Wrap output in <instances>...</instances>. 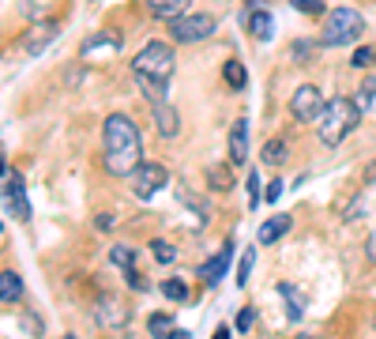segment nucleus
Listing matches in <instances>:
<instances>
[{
    "instance_id": "obj_1",
    "label": "nucleus",
    "mask_w": 376,
    "mask_h": 339,
    "mask_svg": "<svg viewBox=\"0 0 376 339\" xmlns=\"http://www.w3.org/2000/svg\"><path fill=\"white\" fill-rule=\"evenodd\" d=\"M102 162L113 178H132L143 162V140L128 113H109L102 125Z\"/></svg>"
},
{
    "instance_id": "obj_2",
    "label": "nucleus",
    "mask_w": 376,
    "mask_h": 339,
    "mask_svg": "<svg viewBox=\"0 0 376 339\" xmlns=\"http://www.w3.org/2000/svg\"><path fill=\"white\" fill-rule=\"evenodd\" d=\"M361 121V109L353 106V98H331L324 113L316 117V136L324 147H339Z\"/></svg>"
},
{
    "instance_id": "obj_3",
    "label": "nucleus",
    "mask_w": 376,
    "mask_h": 339,
    "mask_svg": "<svg viewBox=\"0 0 376 339\" xmlns=\"http://www.w3.org/2000/svg\"><path fill=\"white\" fill-rule=\"evenodd\" d=\"M365 30V19L361 12H353V8H331V16H324V35L320 42L324 46H350V42H358Z\"/></svg>"
},
{
    "instance_id": "obj_4",
    "label": "nucleus",
    "mask_w": 376,
    "mask_h": 339,
    "mask_svg": "<svg viewBox=\"0 0 376 339\" xmlns=\"http://www.w3.org/2000/svg\"><path fill=\"white\" fill-rule=\"evenodd\" d=\"M173 49L165 46V42H147L136 57H132V72L136 75H151V80H170L173 75Z\"/></svg>"
},
{
    "instance_id": "obj_5",
    "label": "nucleus",
    "mask_w": 376,
    "mask_h": 339,
    "mask_svg": "<svg viewBox=\"0 0 376 339\" xmlns=\"http://www.w3.org/2000/svg\"><path fill=\"white\" fill-rule=\"evenodd\" d=\"M218 30V19L211 12H196V16H181L170 23V35L173 42H181V46H196V42H207Z\"/></svg>"
},
{
    "instance_id": "obj_6",
    "label": "nucleus",
    "mask_w": 376,
    "mask_h": 339,
    "mask_svg": "<svg viewBox=\"0 0 376 339\" xmlns=\"http://www.w3.org/2000/svg\"><path fill=\"white\" fill-rule=\"evenodd\" d=\"M94 321H98V328H106V332L128 328V305L120 302V294H113V290L98 294L94 298Z\"/></svg>"
},
{
    "instance_id": "obj_7",
    "label": "nucleus",
    "mask_w": 376,
    "mask_h": 339,
    "mask_svg": "<svg viewBox=\"0 0 376 339\" xmlns=\"http://www.w3.org/2000/svg\"><path fill=\"white\" fill-rule=\"evenodd\" d=\"M324 94H320V87H313V83H305V87H297L294 91V98H290V117L294 121H301V125H308V121H316L320 113H324Z\"/></svg>"
},
{
    "instance_id": "obj_8",
    "label": "nucleus",
    "mask_w": 376,
    "mask_h": 339,
    "mask_svg": "<svg viewBox=\"0 0 376 339\" xmlns=\"http://www.w3.org/2000/svg\"><path fill=\"white\" fill-rule=\"evenodd\" d=\"M165 181H170V170L162 162H139V170L132 173V192L139 200H151L158 189H165Z\"/></svg>"
},
{
    "instance_id": "obj_9",
    "label": "nucleus",
    "mask_w": 376,
    "mask_h": 339,
    "mask_svg": "<svg viewBox=\"0 0 376 339\" xmlns=\"http://www.w3.org/2000/svg\"><path fill=\"white\" fill-rule=\"evenodd\" d=\"M53 38H57V19H46V23H35L23 38H19V49L23 53H42Z\"/></svg>"
},
{
    "instance_id": "obj_10",
    "label": "nucleus",
    "mask_w": 376,
    "mask_h": 339,
    "mask_svg": "<svg viewBox=\"0 0 376 339\" xmlns=\"http://www.w3.org/2000/svg\"><path fill=\"white\" fill-rule=\"evenodd\" d=\"M245 159H249V121L237 117L234 128H230V162H234V166H245Z\"/></svg>"
},
{
    "instance_id": "obj_11",
    "label": "nucleus",
    "mask_w": 376,
    "mask_h": 339,
    "mask_svg": "<svg viewBox=\"0 0 376 339\" xmlns=\"http://www.w3.org/2000/svg\"><path fill=\"white\" fill-rule=\"evenodd\" d=\"M4 200H8V207H12V215L19 218V223H30V204H27V192H23V181L19 178H8Z\"/></svg>"
},
{
    "instance_id": "obj_12",
    "label": "nucleus",
    "mask_w": 376,
    "mask_h": 339,
    "mask_svg": "<svg viewBox=\"0 0 376 339\" xmlns=\"http://www.w3.org/2000/svg\"><path fill=\"white\" fill-rule=\"evenodd\" d=\"M151 113H154V121H158L162 140H173L181 132V117H177V109L170 102H151Z\"/></svg>"
},
{
    "instance_id": "obj_13",
    "label": "nucleus",
    "mask_w": 376,
    "mask_h": 339,
    "mask_svg": "<svg viewBox=\"0 0 376 339\" xmlns=\"http://www.w3.org/2000/svg\"><path fill=\"white\" fill-rule=\"evenodd\" d=\"M234 170H237L234 162H211V166H207V185H211L215 192H230L237 185V173Z\"/></svg>"
},
{
    "instance_id": "obj_14",
    "label": "nucleus",
    "mask_w": 376,
    "mask_h": 339,
    "mask_svg": "<svg viewBox=\"0 0 376 339\" xmlns=\"http://www.w3.org/2000/svg\"><path fill=\"white\" fill-rule=\"evenodd\" d=\"M290 226H294V218H290V215H271L268 223H263L260 230H256V242H260V245H275V242H282Z\"/></svg>"
},
{
    "instance_id": "obj_15",
    "label": "nucleus",
    "mask_w": 376,
    "mask_h": 339,
    "mask_svg": "<svg viewBox=\"0 0 376 339\" xmlns=\"http://www.w3.org/2000/svg\"><path fill=\"white\" fill-rule=\"evenodd\" d=\"M230 260H234V245H223V249H218V257H211V260H207V264L200 268V279H203V283H211V287H215V283L226 276Z\"/></svg>"
},
{
    "instance_id": "obj_16",
    "label": "nucleus",
    "mask_w": 376,
    "mask_h": 339,
    "mask_svg": "<svg viewBox=\"0 0 376 339\" xmlns=\"http://www.w3.org/2000/svg\"><path fill=\"white\" fill-rule=\"evenodd\" d=\"M188 4H192V0H147L151 16L162 19V23H173V19L188 16Z\"/></svg>"
},
{
    "instance_id": "obj_17",
    "label": "nucleus",
    "mask_w": 376,
    "mask_h": 339,
    "mask_svg": "<svg viewBox=\"0 0 376 339\" xmlns=\"http://www.w3.org/2000/svg\"><path fill=\"white\" fill-rule=\"evenodd\" d=\"M249 35L256 38V42H271V35H275V16L271 12H263V8H256V12H249Z\"/></svg>"
},
{
    "instance_id": "obj_18",
    "label": "nucleus",
    "mask_w": 376,
    "mask_h": 339,
    "mask_svg": "<svg viewBox=\"0 0 376 339\" xmlns=\"http://www.w3.org/2000/svg\"><path fill=\"white\" fill-rule=\"evenodd\" d=\"M260 159H263V166L279 170V166H286V159H290V144H286L282 136H275V140H268V144H263Z\"/></svg>"
},
{
    "instance_id": "obj_19",
    "label": "nucleus",
    "mask_w": 376,
    "mask_h": 339,
    "mask_svg": "<svg viewBox=\"0 0 376 339\" xmlns=\"http://www.w3.org/2000/svg\"><path fill=\"white\" fill-rule=\"evenodd\" d=\"M23 298V279L15 271H0V305H15Z\"/></svg>"
},
{
    "instance_id": "obj_20",
    "label": "nucleus",
    "mask_w": 376,
    "mask_h": 339,
    "mask_svg": "<svg viewBox=\"0 0 376 339\" xmlns=\"http://www.w3.org/2000/svg\"><path fill=\"white\" fill-rule=\"evenodd\" d=\"M94 49H120V35H117V30H98V35H91V38H87L83 42V53H87V57H91V53Z\"/></svg>"
},
{
    "instance_id": "obj_21",
    "label": "nucleus",
    "mask_w": 376,
    "mask_h": 339,
    "mask_svg": "<svg viewBox=\"0 0 376 339\" xmlns=\"http://www.w3.org/2000/svg\"><path fill=\"white\" fill-rule=\"evenodd\" d=\"M223 80H226L230 91H241V87L249 83V68H245V64H241L237 57H230V61L223 64Z\"/></svg>"
},
{
    "instance_id": "obj_22",
    "label": "nucleus",
    "mask_w": 376,
    "mask_h": 339,
    "mask_svg": "<svg viewBox=\"0 0 376 339\" xmlns=\"http://www.w3.org/2000/svg\"><path fill=\"white\" fill-rule=\"evenodd\" d=\"M353 106H358L361 113H376V75L361 80V91L353 94Z\"/></svg>"
},
{
    "instance_id": "obj_23",
    "label": "nucleus",
    "mask_w": 376,
    "mask_h": 339,
    "mask_svg": "<svg viewBox=\"0 0 376 339\" xmlns=\"http://www.w3.org/2000/svg\"><path fill=\"white\" fill-rule=\"evenodd\" d=\"M139 91L151 98V102H165V94H170V80H151V75H136Z\"/></svg>"
},
{
    "instance_id": "obj_24",
    "label": "nucleus",
    "mask_w": 376,
    "mask_h": 339,
    "mask_svg": "<svg viewBox=\"0 0 376 339\" xmlns=\"http://www.w3.org/2000/svg\"><path fill=\"white\" fill-rule=\"evenodd\" d=\"M279 294L286 298V313H290V321H301V316H305V298L297 294V287H290V283H282Z\"/></svg>"
},
{
    "instance_id": "obj_25",
    "label": "nucleus",
    "mask_w": 376,
    "mask_h": 339,
    "mask_svg": "<svg viewBox=\"0 0 376 339\" xmlns=\"http://www.w3.org/2000/svg\"><path fill=\"white\" fill-rule=\"evenodd\" d=\"M147 332H151V339H165V335L173 332V316H165V313H151Z\"/></svg>"
},
{
    "instance_id": "obj_26",
    "label": "nucleus",
    "mask_w": 376,
    "mask_h": 339,
    "mask_svg": "<svg viewBox=\"0 0 376 339\" xmlns=\"http://www.w3.org/2000/svg\"><path fill=\"white\" fill-rule=\"evenodd\" d=\"M109 260H113L120 271H136V253H132L128 245H113L109 249Z\"/></svg>"
},
{
    "instance_id": "obj_27",
    "label": "nucleus",
    "mask_w": 376,
    "mask_h": 339,
    "mask_svg": "<svg viewBox=\"0 0 376 339\" xmlns=\"http://www.w3.org/2000/svg\"><path fill=\"white\" fill-rule=\"evenodd\" d=\"M162 294L170 302H188V283L184 279H165L162 283Z\"/></svg>"
},
{
    "instance_id": "obj_28",
    "label": "nucleus",
    "mask_w": 376,
    "mask_h": 339,
    "mask_svg": "<svg viewBox=\"0 0 376 339\" xmlns=\"http://www.w3.org/2000/svg\"><path fill=\"white\" fill-rule=\"evenodd\" d=\"M151 257H154V264H173L177 260V249L170 242H151Z\"/></svg>"
},
{
    "instance_id": "obj_29",
    "label": "nucleus",
    "mask_w": 376,
    "mask_h": 339,
    "mask_svg": "<svg viewBox=\"0 0 376 339\" xmlns=\"http://www.w3.org/2000/svg\"><path fill=\"white\" fill-rule=\"evenodd\" d=\"M350 64H353V68H372V64H376V49H372V46H361V49H353Z\"/></svg>"
},
{
    "instance_id": "obj_30",
    "label": "nucleus",
    "mask_w": 376,
    "mask_h": 339,
    "mask_svg": "<svg viewBox=\"0 0 376 339\" xmlns=\"http://www.w3.org/2000/svg\"><path fill=\"white\" fill-rule=\"evenodd\" d=\"M290 57H294V61H305V64H308V61L316 57V42H308V38H305V42H294V53H290Z\"/></svg>"
},
{
    "instance_id": "obj_31",
    "label": "nucleus",
    "mask_w": 376,
    "mask_h": 339,
    "mask_svg": "<svg viewBox=\"0 0 376 339\" xmlns=\"http://www.w3.org/2000/svg\"><path fill=\"white\" fill-rule=\"evenodd\" d=\"M252 260H256V253H252V249H245V253H241V264H237V287H245V283H249Z\"/></svg>"
},
{
    "instance_id": "obj_32",
    "label": "nucleus",
    "mask_w": 376,
    "mask_h": 339,
    "mask_svg": "<svg viewBox=\"0 0 376 339\" xmlns=\"http://www.w3.org/2000/svg\"><path fill=\"white\" fill-rule=\"evenodd\" d=\"M290 4L305 16H324V0H290Z\"/></svg>"
},
{
    "instance_id": "obj_33",
    "label": "nucleus",
    "mask_w": 376,
    "mask_h": 339,
    "mask_svg": "<svg viewBox=\"0 0 376 339\" xmlns=\"http://www.w3.org/2000/svg\"><path fill=\"white\" fill-rule=\"evenodd\" d=\"M252 321H256V309H252V305H245V309L234 316V328H237V332H249Z\"/></svg>"
},
{
    "instance_id": "obj_34",
    "label": "nucleus",
    "mask_w": 376,
    "mask_h": 339,
    "mask_svg": "<svg viewBox=\"0 0 376 339\" xmlns=\"http://www.w3.org/2000/svg\"><path fill=\"white\" fill-rule=\"evenodd\" d=\"M279 196H282V181H271L268 189H263V200H271V204H275Z\"/></svg>"
},
{
    "instance_id": "obj_35",
    "label": "nucleus",
    "mask_w": 376,
    "mask_h": 339,
    "mask_svg": "<svg viewBox=\"0 0 376 339\" xmlns=\"http://www.w3.org/2000/svg\"><path fill=\"white\" fill-rule=\"evenodd\" d=\"M249 196H252L249 204H260V178L256 173H249Z\"/></svg>"
},
{
    "instance_id": "obj_36",
    "label": "nucleus",
    "mask_w": 376,
    "mask_h": 339,
    "mask_svg": "<svg viewBox=\"0 0 376 339\" xmlns=\"http://www.w3.org/2000/svg\"><path fill=\"white\" fill-rule=\"evenodd\" d=\"M23 321H27V328H30V335H42V321H38V316H35V313H27V316H23Z\"/></svg>"
},
{
    "instance_id": "obj_37",
    "label": "nucleus",
    "mask_w": 376,
    "mask_h": 339,
    "mask_svg": "<svg viewBox=\"0 0 376 339\" xmlns=\"http://www.w3.org/2000/svg\"><path fill=\"white\" fill-rule=\"evenodd\" d=\"M365 257H369L372 264H376V230L369 234V242H365Z\"/></svg>"
},
{
    "instance_id": "obj_38",
    "label": "nucleus",
    "mask_w": 376,
    "mask_h": 339,
    "mask_svg": "<svg viewBox=\"0 0 376 339\" xmlns=\"http://www.w3.org/2000/svg\"><path fill=\"white\" fill-rule=\"evenodd\" d=\"M113 226V215H98V230H109Z\"/></svg>"
},
{
    "instance_id": "obj_39",
    "label": "nucleus",
    "mask_w": 376,
    "mask_h": 339,
    "mask_svg": "<svg viewBox=\"0 0 376 339\" xmlns=\"http://www.w3.org/2000/svg\"><path fill=\"white\" fill-rule=\"evenodd\" d=\"M365 181H376V159L369 162V166H365Z\"/></svg>"
},
{
    "instance_id": "obj_40",
    "label": "nucleus",
    "mask_w": 376,
    "mask_h": 339,
    "mask_svg": "<svg viewBox=\"0 0 376 339\" xmlns=\"http://www.w3.org/2000/svg\"><path fill=\"white\" fill-rule=\"evenodd\" d=\"M165 339H188V332H181V328H173V332L165 335Z\"/></svg>"
},
{
    "instance_id": "obj_41",
    "label": "nucleus",
    "mask_w": 376,
    "mask_h": 339,
    "mask_svg": "<svg viewBox=\"0 0 376 339\" xmlns=\"http://www.w3.org/2000/svg\"><path fill=\"white\" fill-rule=\"evenodd\" d=\"M297 339H324V335H316V332H297Z\"/></svg>"
},
{
    "instance_id": "obj_42",
    "label": "nucleus",
    "mask_w": 376,
    "mask_h": 339,
    "mask_svg": "<svg viewBox=\"0 0 376 339\" xmlns=\"http://www.w3.org/2000/svg\"><path fill=\"white\" fill-rule=\"evenodd\" d=\"M0 178H8V162H4V155H0Z\"/></svg>"
},
{
    "instance_id": "obj_43",
    "label": "nucleus",
    "mask_w": 376,
    "mask_h": 339,
    "mask_svg": "<svg viewBox=\"0 0 376 339\" xmlns=\"http://www.w3.org/2000/svg\"><path fill=\"white\" fill-rule=\"evenodd\" d=\"M215 339H230V332H226V328H218V332H215Z\"/></svg>"
},
{
    "instance_id": "obj_44",
    "label": "nucleus",
    "mask_w": 376,
    "mask_h": 339,
    "mask_svg": "<svg viewBox=\"0 0 376 339\" xmlns=\"http://www.w3.org/2000/svg\"><path fill=\"white\" fill-rule=\"evenodd\" d=\"M61 339H80V335H72V332H68V335H61Z\"/></svg>"
},
{
    "instance_id": "obj_45",
    "label": "nucleus",
    "mask_w": 376,
    "mask_h": 339,
    "mask_svg": "<svg viewBox=\"0 0 376 339\" xmlns=\"http://www.w3.org/2000/svg\"><path fill=\"white\" fill-rule=\"evenodd\" d=\"M0 238H4V226H0Z\"/></svg>"
}]
</instances>
